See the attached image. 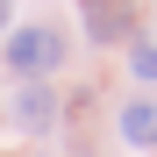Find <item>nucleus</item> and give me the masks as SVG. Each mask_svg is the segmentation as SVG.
Wrapping results in <instances>:
<instances>
[{"mask_svg":"<svg viewBox=\"0 0 157 157\" xmlns=\"http://www.w3.org/2000/svg\"><path fill=\"white\" fill-rule=\"evenodd\" d=\"M64 64V36L57 29H14L7 36V71H21V78H43V71H57Z\"/></svg>","mask_w":157,"mask_h":157,"instance_id":"nucleus-1","label":"nucleus"},{"mask_svg":"<svg viewBox=\"0 0 157 157\" xmlns=\"http://www.w3.org/2000/svg\"><path fill=\"white\" fill-rule=\"evenodd\" d=\"M78 14H86L93 43H128L136 36V0H78Z\"/></svg>","mask_w":157,"mask_h":157,"instance_id":"nucleus-2","label":"nucleus"},{"mask_svg":"<svg viewBox=\"0 0 157 157\" xmlns=\"http://www.w3.org/2000/svg\"><path fill=\"white\" fill-rule=\"evenodd\" d=\"M14 121H21V128H29V136H43V128H50V121H57V93H50V86H43V78H29V86H21V93H14Z\"/></svg>","mask_w":157,"mask_h":157,"instance_id":"nucleus-3","label":"nucleus"},{"mask_svg":"<svg viewBox=\"0 0 157 157\" xmlns=\"http://www.w3.org/2000/svg\"><path fill=\"white\" fill-rule=\"evenodd\" d=\"M121 143L157 150V100H128V107H121Z\"/></svg>","mask_w":157,"mask_h":157,"instance_id":"nucleus-4","label":"nucleus"},{"mask_svg":"<svg viewBox=\"0 0 157 157\" xmlns=\"http://www.w3.org/2000/svg\"><path fill=\"white\" fill-rule=\"evenodd\" d=\"M128 64H136V78H157V43H128Z\"/></svg>","mask_w":157,"mask_h":157,"instance_id":"nucleus-5","label":"nucleus"},{"mask_svg":"<svg viewBox=\"0 0 157 157\" xmlns=\"http://www.w3.org/2000/svg\"><path fill=\"white\" fill-rule=\"evenodd\" d=\"M7 7H14V0H0V29H7Z\"/></svg>","mask_w":157,"mask_h":157,"instance_id":"nucleus-6","label":"nucleus"}]
</instances>
